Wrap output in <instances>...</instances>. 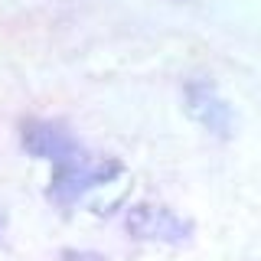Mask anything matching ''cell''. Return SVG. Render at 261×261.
Masks as SVG:
<instances>
[{
	"label": "cell",
	"mask_w": 261,
	"mask_h": 261,
	"mask_svg": "<svg viewBox=\"0 0 261 261\" xmlns=\"http://www.w3.org/2000/svg\"><path fill=\"white\" fill-rule=\"evenodd\" d=\"M124 173V163L118 157H95V153L82 150L79 157L53 167V179H49V202H56L59 209H72L82 196H88L98 186L111 183Z\"/></svg>",
	"instance_id": "1"
},
{
	"label": "cell",
	"mask_w": 261,
	"mask_h": 261,
	"mask_svg": "<svg viewBox=\"0 0 261 261\" xmlns=\"http://www.w3.org/2000/svg\"><path fill=\"white\" fill-rule=\"evenodd\" d=\"M124 228L134 242L157 245H190L196 235L193 219L160 206V202H134L124 216Z\"/></svg>",
	"instance_id": "2"
},
{
	"label": "cell",
	"mask_w": 261,
	"mask_h": 261,
	"mask_svg": "<svg viewBox=\"0 0 261 261\" xmlns=\"http://www.w3.org/2000/svg\"><path fill=\"white\" fill-rule=\"evenodd\" d=\"M183 111L190 114V121H196L202 130H209L216 141H232L239 118L235 108L228 105V98L216 88V82L209 79H193L183 85Z\"/></svg>",
	"instance_id": "3"
},
{
	"label": "cell",
	"mask_w": 261,
	"mask_h": 261,
	"mask_svg": "<svg viewBox=\"0 0 261 261\" xmlns=\"http://www.w3.org/2000/svg\"><path fill=\"white\" fill-rule=\"evenodd\" d=\"M20 144L33 160H46L53 167H59V163L79 157L85 150L65 124L46 121V118H27L23 121L20 124Z\"/></svg>",
	"instance_id": "4"
},
{
	"label": "cell",
	"mask_w": 261,
	"mask_h": 261,
	"mask_svg": "<svg viewBox=\"0 0 261 261\" xmlns=\"http://www.w3.org/2000/svg\"><path fill=\"white\" fill-rule=\"evenodd\" d=\"M62 261H108V258L98 255V251H85V248H65Z\"/></svg>",
	"instance_id": "5"
},
{
	"label": "cell",
	"mask_w": 261,
	"mask_h": 261,
	"mask_svg": "<svg viewBox=\"0 0 261 261\" xmlns=\"http://www.w3.org/2000/svg\"><path fill=\"white\" fill-rule=\"evenodd\" d=\"M4 232H7V212L0 206V242H4Z\"/></svg>",
	"instance_id": "6"
}]
</instances>
